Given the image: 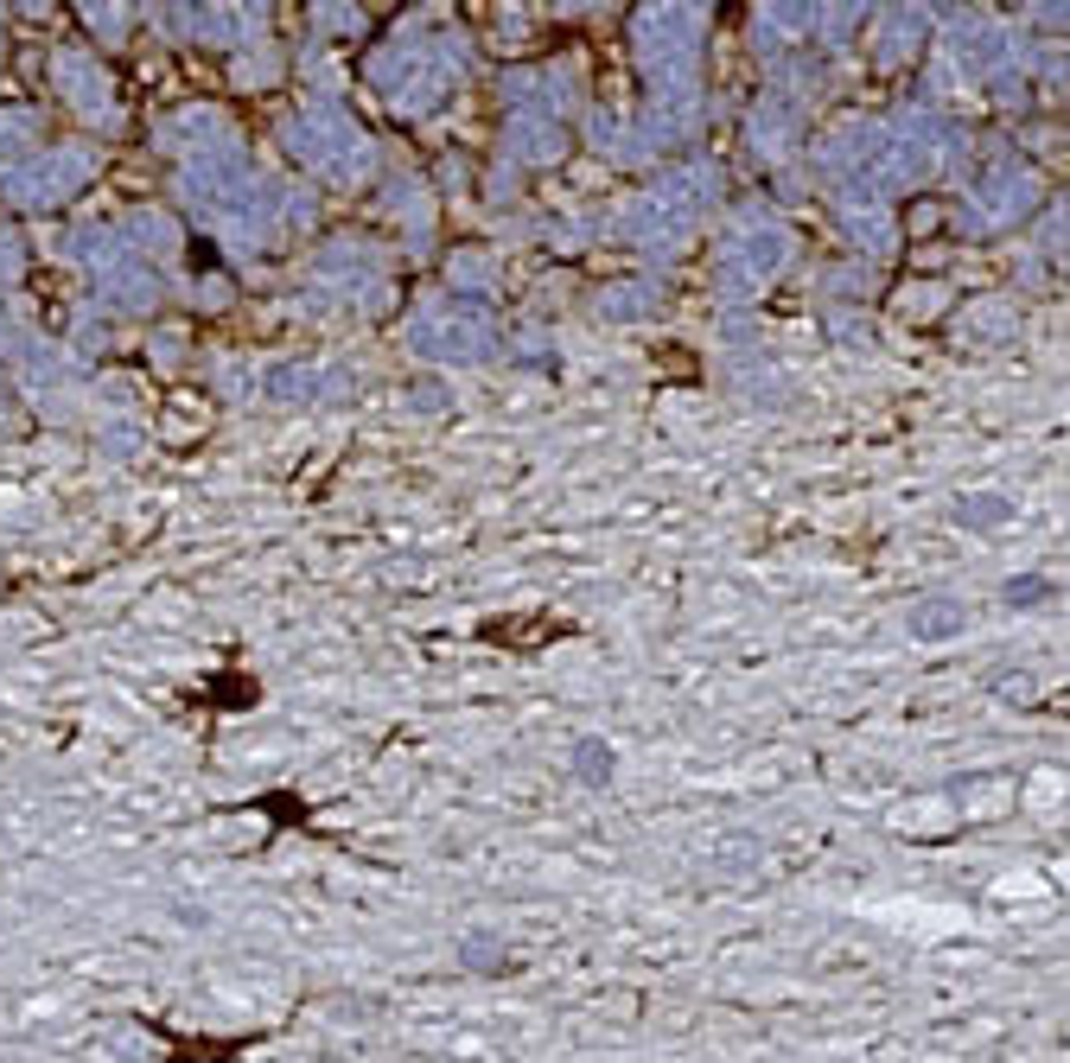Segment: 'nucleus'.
I'll use <instances>...</instances> for the list:
<instances>
[{
    "mask_svg": "<svg viewBox=\"0 0 1070 1063\" xmlns=\"http://www.w3.org/2000/svg\"><path fill=\"white\" fill-rule=\"evenodd\" d=\"M956 624H962V606H949V599H930L912 611V638H956Z\"/></svg>",
    "mask_w": 1070,
    "mask_h": 1063,
    "instance_id": "obj_1",
    "label": "nucleus"
},
{
    "mask_svg": "<svg viewBox=\"0 0 1070 1063\" xmlns=\"http://www.w3.org/2000/svg\"><path fill=\"white\" fill-rule=\"evenodd\" d=\"M574 764L586 771V784H606V777H611V764H618V759H611V752L599 745V739H581V745H574Z\"/></svg>",
    "mask_w": 1070,
    "mask_h": 1063,
    "instance_id": "obj_2",
    "label": "nucleus"
}]
</instances>
